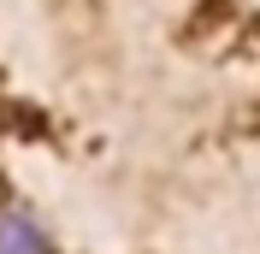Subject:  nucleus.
I'll return each instance as SVG.
<instances>
[{"mask_svg":"<svg viewBox=\"0 0 260 254\" xmlns=\"http://www.w3.org/2000/svg\"><path fill=\"white\" fill-rule=\"evenodd\" d=\"M0 254H48V237L24 213H0Z\"/></svg>","mask_w":260,"mask_h":254,"instance_id":"obj_1","label":"nucleus"}]
</instances>
